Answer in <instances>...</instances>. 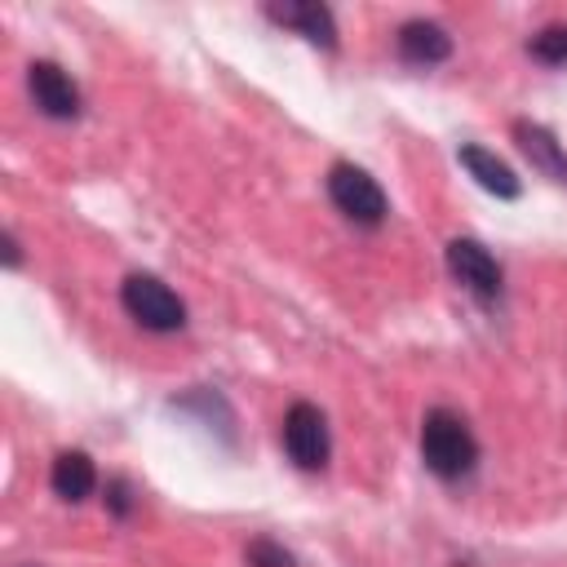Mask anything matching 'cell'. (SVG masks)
Segmentation results:
<instances>
[{"mask_svg": "<svg viewBox=\"0 0 567 567\" xmlns=\"http://www.w3.org/2000/svg\"><path fill=\"white\" fill-rule=\"evenodd\" d=\"M120 301H124L128 319H137L146 332H177V328H186L182 297L164 279H155V275H128L120 284Z\"/></svg>", "mask_w": 567, "mask_h": 567, "instance_id": "2", "label": "cell"}, {"mask_svg": "<svg viewBox=\"0 0 567 567\" xmlns=\"http://www.w3.org/2000/svg\"><path fill=\"white\" fill-rule=\"evenodd\" d=\"M394 44H399V58L412 62V66H439V62L452 58V35L439 22H425V18L403 22Z\"/></svg>", "mask_w": 567, "mask_h": 567, "instance_id": "8", "label": "cell"}, {"mask_svg": "<svg viewBox=\"0 0 567 567\" xmlns=\"http://www.w3.org/2000/svg\"><path fill=\"white\" fill-rule=\"evenodd\" d=\"M244 558H248V567H297V558H292V554H288L279 540H270V536L248 540Z\"/></svg>", "mask_w": 567, "mask_h": 567, "instance_id": "13", "label": "cell"}, {"mask_svg": "<svg viewBox=\"0 0 567 567\" xmlns=\"http://www.w3.org/2000/svg\"><path fill=\"white\" fill-rule=\"evenodd\" d=\"M328 199L337 204L341 217H350L354 226H381L385 221V190L377 186V177H368L359 164H332L328 173Z\"/></svg>", "mask_w": 567, "mask_h": 567, "instance_id": "3", "label": "cell"}, {"mask_svg": "<svg viewBox=\"0 0 567 567\" xmlns=\"http://www.w3.org/2000/svg\"><path fill=\"white\" fill-rule=\"evenodd\" d=\"M27 89H31V102L49 120H75L80 115V89L58 62H44V58L31 62L27 66Z\"/></svg>", "mask_w": 567, "mask_h": 567, "instance_id": "6", "label": "cell"}, {"mask_svg": "<svg viewBox=\"0 0 567 567\" xmlns=\"http://www.w3.org/2000/svg\"><path fill=\"white\" fill-rule=\"evenodd\" d=\"M447 270L483 306H492L501 297V266H496V257L478 239H452L447 244Z\"/></svg>", "mask_w": 567, "mask_h": 567, "instance_id": "5", "label": "cell"}, {"mask_svg": "<svg viewBox=\"0 0 567 567\" xmlns=\"http://www.w3.org/2000/svg\"><path fill=\"white\" fill-rule=\"evenodd\" d=\"M456 159L465 164V173H470L483 190H492V195H501V199H518V195H523V182L514 177V168H509L505 159H496L492 151H483V146H461Z\"/></svg>", "mask_w": 567, "mask_h": 567, "instance_id": "10", "label": "cell"}, {"mask_svg": "<svg viewBox=\"0 0 567 567\" xmlns=\"http://www.w3.org/2000/svg\"><path fill=\"white\" fill-rule=\"evenodd\" d=\"M266 18L306 35L310 44H323V49H337V22H332V9L319 4V0H288V4H266Z\"/></svg>", "mask_w": 567, "mask_h": 567, "instance_id": "7", "label": "cell"}, {"mask_svg": "<svg viewBox=\"0 0 567 567\" xmlns=\"http://www.w3.org/2000/svg\"><path fill=\"white\" fill-rule=\"evenodd\" d=\"M514 142H518V151L532 159V168H540L549 182L567 186V151L558 146V137H554L545 124H536V120H514Z\"/></svg>", "mask_w": 567, "mask_h": 567, "instance_id": "9", "label": "cell"}, {"mask_svg": "<svg viewBox=\"0 0 567 567\" xmlns=\"http://www.w3.org/2000/svg\"><path fill=\"white\" fill-rule=\"evenodd\" d=\"M421 461L430 474L456 483L478 465V439L470 421L452 408H430L421 421Z\"/></svg>", "mask_w": 567, "mask_h": 567, "instance_id": "1", "label": "cell"}, {"mask_svg": "<svg viewBox=\"0 0 567 567\" xmlns=\"http://www.w3.org/2000/svg\"><path fill=\"white\" fill-rule=\"evenodd\" d=\"M106 509H111L115 518H124V514L133 509V487H128V478H111V483H106Z\"/></svg>", "mask_w": 567, "mask_h": 567, "instance_id": "14", "label": "cell"}, {"mask_svg": "<svg viewBox=\"0 0 567 567\" xmlns=\"http://www.w3.org/2000/svg\"><path fill=\"white\" fill-rule=\"evenodd\" d=\"M284 452L292 456L297 470H323L328 465V452H332L328 421H323V412L315 403L301 399V403H292L284 412Z\"/></svg>", "mask_w": 567, "mask_h": 567, "instance_id": "4", "label": "cell"}, {"mask_svg": "<svg viewBox=\"0 0 567 567\" xmlns=\"http://www.w3.org/2000/svg\"><path fill=\"white\" fill-rule=\"evenodd\" d=\"M49 483L62 501H84L93 487H97V470L89 461V452H58L53 456V470H49Z\"/></svg>", "mask_w": 567, "mask_h": 567, "instance_id": "11", "label": "cell"}, {"mask_svg": "<svg viewBox=\"0 0 567 567\" xmlns=\"http://www.w3.org/2000/svg\"><path fill=\"white\" fill-rule=\"evenodd\" d=\"M527 53L545 66H567V22H549L527 40Z\"/></svg>", "mask_w": 567, "mask_h": 567, "instance_id": "12", "label": "cell"}]
</instances>
